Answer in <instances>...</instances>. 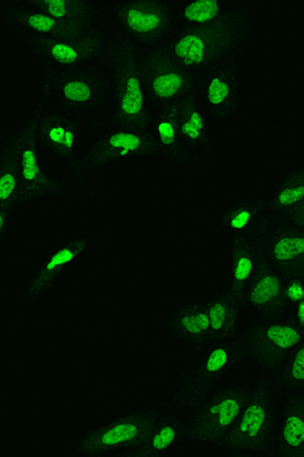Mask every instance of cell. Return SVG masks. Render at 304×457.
<instances>
[{
  "label": "cell",
  "mask_w": 304,
  "mask_h": 457,
  "mask_svg": "<svg viewBox=\"0 0 304 457\" xmlns=\"http://www.w3.org/2000/svg\"><path fill=\"white\" fill-rule=\"evenodd\" d=\"M259 5V3H251L240 16L224 24L177 29L165 43L150 51L203 77L214 66L242 56L251 38V25Z\"/></svg>",
  "instance_id": "cell-1"
},
{
  "label": "cell",
  "mask_w": 304,
  "mask_h": 457,
  "mask_svg": "<svg viewBox=\"0 0 304 457\" xmlns=\"http://www.w3.org/2000/svg\"><path fill=\"white\" fill-rule=\"evenodd\" d=\"M105 63L44 69L38 103H48L65 110L93 134L100 130L111 109Z\"/></svg>",
  "instance_id": "cell-2"
},
{
  "label": "cell",
  "mask_w": 304,
  "mask_h": 457,
  "mask_svg": "<svg viewBox=\"0 0 304 457\" xmlns=\"http://www.w3.org/2000/svg\"><path fill=\"white\" fill-rule=\"evenodd\" d=\"M105 66L110 84L111 109L100 130L120 129L152 131L154 115L146 94L143 51L115 40Z\"/></svg>",
  "instance_id": "cell-3"
},
{
  "label": "cell",
  "mask_w": 304,
  "mask_h": 457,
  "mask_svg": "<svg viewBox=\"0 0 304 457\" xmlns=\"http://www.w3.org/2000/svg\"><path fill=\"white\" fill-rule=\"evenodd\" d=\"M282 395L275 383L259 378L233 429L218 445L231 456L273 457Z\"/></svg>",
  "instance_id": "cell-4"
},
{
  "label": "cell",
  "mask_w": 304,
  "mask_h": 457,
  "mask_svg": "<svg viewBox=\"0 0 304 457\" xmlns=\"http://www.w3.org/2000/svg\"><path fill=\"white\" fill-rule=\"evenodd\" d=\"M105 28L115 40L150 51L177 31V6L165 0H137L106 6Z\"/></svg>",
  "instance_id": "cell-5"
},
{
  "label": "cell",
  "mask_w": 304,
  "mask_h": 457,
  "mask_svg": "<svg viewBox=\"0 0 304 457\" xmlns=\"http://www.w3.org/2000/svg\"><path fill=\"white\" fill-rule=\"evenodd\" d=\"M248 363L266 378L304 341V329L292 311L258 313L242 330Z\"/></svg>",
  "instance_id": "cell-6"
},
{
  "label": "cell",
  "mask_w": 304,
  "mask_h": 457,
  "mask_svg": "<svg viewBox=\"0 0 304 457\" xmlns=\"http://www.w3.org/2000/svg\"><path fill=\"white\" fill-rule=\"evenodd\" d=\"M248 363L242 330L212 341L199 353L197 362L185 372L177 386L174 401L186 411L204 399L235 365Z\"/></svg>",
  "instance_id": "cell-7"
},
{
  "label": "cell",
  "mask_w": 304,
  "mask_h": 457,
  "mask_svg": "<svg viewBox=\"0 0 304 457\" xmlns=\"http://www.w3.org/2000/svg\"><path fill=\"white\" fill-rule=\"evenodd\" d=\"M255 382L240 380L220 386L188 411L189 429L184 445H218L233 429Z\"/></svg>",
  "instance_id": "cell-8"
},
{
  "label": "cell",
  "mask_w": 304,
  "mask_h": 457,
  "mask_svg": "<svg viewBox=\"0 0 304 457\" xmlns=\"http://www.w3.org/2000/svg\"><path fill=\"white\" fill-rule=\"evenodd\" d=\"M160 410V403L119 417L78 439L70 454L77 457H132L143 444Z\"/></svg>",
  "instance_id": "cell-9"
},
{
  "label": "cell",
  "mask_w": 304,
  "mask_h": 457,
  "mask_svg": "<svg viewBox=\"0 0 304 457\" xmlns=\"http://www.w3.org/2000/svg\"><path fill=\"white\" fill-rule=\"evenodd\" d=\"M26 44L44 69H71L105 63L115 40L106 28H99L57 38L29 40Z\"/></svg>",
  "instance_id": "cell-10"
},
{
  "label": "cell",
  "mask_w": 304,
  "mask_h": 457,
  "mask_svg": "<svg viewBox=\"0 0 304 457\" xmlns=\"http://www.w3.org/2000/svg\"><path fill=\"white\" fill-rule=\"evenodd\" d=\"M19 146L21 180H23V206L47 196H78L93 200L94 190L85 179H55L43 171L40 162V145L33 123L29 117L16 132Z\"/></svg>",
  "instance_id": "cell-11"
},
{
  "label": "cell",
  "mask_w": 304,
  "mask_h": 457,
  "mask_svg": "<svg viewBox=\"0 0 304 457\" xmlns=\"http://www.w3.org/2000/svg\"><path fill=\"white\" fill-rule=\"evenodd\" d=\"M144 83L153 113L190 101L201 102L204 79L181 65L153 53L143 51Z\"/></svg>",
  "instance_id": "cell-12"
},
{
  "label": "cell",
  "mask_w": 304,
  "mask_h": 457,
  "mask_svg": "<svg viewBox=\"0 0 304 457\" xmlns=\"http://www.w3.org/2000/svg\"><path fill=\"white\" fill-rule=\"evenodd\" d=\"M135 158L157 159L152 131L106 129L95 131L90 146L70 170L73 179H86L114 162Z\"/></svg>",
  "instance_id": "cell-13"
},
{
  "label": "cell",
  "mask_w": 304,
  "mask_h": 457,
  "mask_svg": "<svg viewBox=\"0 0 304 457\" xmlns=\"http://www.w3.org/2000/svg\"><path fill=\"white\" fill-rule=\"evenodd\" d=\"M28 117L33 123L41 149L70 165L72 170L80 158L78 145L84 125L76 116L48 103H38Z\"/></svg>",
  "instance_id": "cell-14"
},
{
  "label": "cell",
  "mask_w": 304,
  "mask_h": 457,
  "mask_svg": "<svg viewBox=\"0 0 304 457\" xmlns=\"http://www.w3.org/2000/svg\"><path fill=\"white\" fill-rule=\"evenodd\" d=\"M242 56H236L207 71L201 105L210 124L226 123L239 107Z\"/></svg>",
  "instance_id": "cell-15"
},
{
  "label": "cell",
  "mask_w": 304,
  "mask_h": 457,
  "mask_svg": "<svg viewBox=\"0 0 304 457\" xmlns=\"http://www.w3.org/2000/svg\"><path fill=\"white\" fill-rule=\"evenodd\" d=\"M183 166L192 173L206 170L211 163L214 145L210 135V122L201 102L190 101L177 105Z\"/></svg>",
  "instance_id": "cell-16"
},
{
  "label": "cell",
  "mask_w": 304,
  "mask_h": 457,
  "mask_svg": "<svg viewBox=\"0 0 304 457\" xmlns=\"http://www.w3.org/2000/svg\"><path fill=\"white\" fill-rule=\"evenodd\" d=\"M0 12L4 23L25 42L68 36L99 28L78 27L64 23L48 14L29 7L24 0H2ZM105 28V27H103Z\"/></svg>",
  "instance_id": "cell-17"
},
{
  "label": "cell",
  "mask_w": 304,
  "mask_h": 457,
  "mask_svg": "<svg viewBox=\"0 0 304 457\" xmlns=\"http://www.w3.org/2000/svg\"><path fill=\"white\" fill-rule=\"evenodd\" d=\"M189 429V417L177 402L161 403L157 419L132 457L165 455L177 444H184Z\"/></svg>",
  "instance_id": "cell-18"
},
{
  "label": "cell",
  "mask_w": 304,
  "mask_h": 457,
  "mask_svg": "<svg viewBox=\"0 0 304 457\" xmlns=\"http://www.w3.org/2000/svg\"><path fill=\"white\" fill-rule=\"evenodd\" d=\"M266 262L289 271L304 268V230L272 218L263 230Z\"/></svg>",
  "instance_id": "cell-19"
},
{
  "label": "cell",
  "mask_w": 304,
  "mask_h": 457,
  "mask_svg": "<svg viewBox=\"0 0 304 457\" xmlns=\"http://www.w3.org/2000/svg\"><path fill=\"white\" fill-rule=\"evenodd\" d=\"M23 180L16 135L7 137L0 146V231L10 228L14 212L23 206Z\"/></svg>",
  "instance_id": "cell-20"
},
{
  "label": "cell",
  "mask_w": 304,
  "mask_h": 457,
  "mask_svg": "<svg viewBox=\"0 0 304 457\" xmlns=\"http://www.w3.org/2000/svg\"><path fill=\"white\" fill-rule=\"evenodd\" d=\"M165 326L170 336L199 353L211 342L210 321L205 302L191 301L168 316Z\"/></svg>",
  "instance_id": "cell-21"
},
{
  "label": "cell",
  "mask_w": 304,
  "mask_h": 457,
  "mask_svg": "<svg viewBox=\"0 0 304 457\" xmlns=\"http://www.w3.org/2000/svg\"><path fill=\"white\" fill-rule=\"evenodd\" d=\"M263 230L234 236L231 250L232 283L228 287L242 300L249 285L267 262Z\"/></svg>",
  "instance_id": "cell-22"
},
{
  "label": "cell",
  "mask_w": 304,
  "mask_h": 457,
  "mask_svg": "<svg viewBox=\"0 0 304 457\" xmlns=\"http://www.w3.org/2000/svg\"><path fill=\"white\" fill-rule=\"evenodd\" d=\"M88 245L86 235H73L49 253L26 286L24 299L32 301L45 295L62 272L83 253Z\"/></svg>",
  "instance_id": "cell-23"
},
{
  "label": "cell",
  "mask_w": 304,
  "mask_h": 457,
  "mask_svg": "<svg viewBox=\"0 0 304 457\" xmlns=\"http://www.w3.org/2000/svg\"><path fill=\"white\" fill-rule=\"evenodd\" d=\"M273 457H304V392L282 396Z\"/></svg>",
  "instance_id": "cell-24"
},
{
  "label": "cell",
  "mask_w": 304,
  "mask_h": 457,
  "mask_svg": "<svg viewBox=\"0 0 304 457\" xmlns=\"http://www.w3.org/2000/svg\"><path fill=\"white\" fill-rule=\"evenodd\" d=\"M251 3L227 0H194L177 6V29L209 28L240 16Z\"/></svg>",
  "instance_id": "cell-25"
},
{
  "label": "cell",
  "mask_w": 304,
  "mask_h": 457,
  "mask_svg": "<svg viewBox=\"0 0 304 457\" xmlns=\"http://www.w3.org/2000/svg\"><path fill=\"white\" fill-rule=\"evenodd\" d=\"M285 278L286 271L266 262L244 292L243 305L258 313L288 309L284 301Z\"/></svg>",
  "instance_id": "cell-26"
},
{
  "label": "cell",
  "mask_w": 304,
  "mask_h": 457,
  "mask_svg": "<svg viewBox=\"0 0 304 457\" xmlns=\"http://www.w3.org/2000/svg\"><path fill=\"white\" fill-rule=\"evenodd\" d=\"M31 9L58 21L86 28L105 27L106 6L80 0H24Z\"/></svg>",
  "instance_id": "cell-27"
},
{
  "label": "cell",
  "mask_w": 304,
  "mask_h": 457,
  "mask_svg": "<svg viewBox=\"0 0 304 457\" xmlns=\"http://www.w3.org/2000/svg\"><path fill=\"white\" fill-rule=\"evenodd\" d=\"M272 218L268 198L251 196L226 206L219 223L235 236L261 231Z\"/></svg>",
  "instance_id": "cell-28"
},
{
  "label": "cell",
  "mask_w": 304,
  "mask_h": 457,
  "mask_svg": "<svg viewBox=\"0 0 304 457\" xmlns=\"http://www.w3.org/2000/svg\"><path fill=\"white\" fill-rule=\"evenodd\" d=\"M157 160L169 165L183 164L177 105L155 112L152 129Z\"/></svg>",
  "instance_id": "cell-29"
},
{
  "label": "cell",
  "mask_w": 304,
  "mask_h": 457,
  "mask_svg": "<svg viewBox=\"0 0 304 457\" xmlns=\"http://www.w3.org/2000/svg\"><path fill=\"white\" fill-rule=\"evenodd\" d=\"M205 304L210 316L211 342L233 336L241 330L239 320L244 307L243 302L229 287L213 295Z\"/></svg>",
  "instance_id": "cell-30"
},
{
  "label": "cell",
  "mask_w": 304,
  "mask_h": 457,
  "mask_svg": "<svg viewBox=\"0 0 304 457\" xmlns=\"http://www.w3.org/2000/svg\"><path fill=\"white\" fill-rule=\"evenodd\" d=\"M304 203V167L292 169L272 190L268 198L273 218H283Z\"/></svg>",
  "instance_id": "cell-31"
},
{
  "label": "cell",
  "mask_w": 304,
  "mask_h": 457,
  "mask_svg": "<svg viewBox=\"0 0 304 457\" xmlns=\"http://www.w3.org/2000/svg\"><path fill=\"white\" fill-rule=\"evenodd\" d=\"M263 378L275 383L282 396L304 392V341Z\"/></svg>",
  "instance_id": "cell-32"
},
{
  "label": "cell",
  "mask_w": 304,
  "mask_h": 457,
  "mask_svg": "<svg viewBox=\"0 0 304 457\" xmlns=\"http://www.w3.org/2000/svg\"><path fill=\"white\" fill-rule=\"evenodd\" d=\"M286 220L296 227H299L304 230V203L301 204L298 208L289 212L288 215L283 218H278Z\"/></svg>",
  "instance_id": "cell-33"
},
{
  "label": "cell",
  "mask_w": 304,
  "mask_h": 457,
  "mask_svg": "<svg viewBox=\"0 0 304 457\" xmlns=\"http://www.w3.org/2000/svg\"><path fill=\"white\" fill-rule=\"evenodd\" d=\"M302 123H303V129H304V107H303V112H302Z\"/></svg>",
  "instance_id": "cell-34"
}]
</instances>
